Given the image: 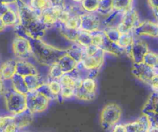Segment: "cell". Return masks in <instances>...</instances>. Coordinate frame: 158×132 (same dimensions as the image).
I'll use <instances>...</instances> for the list:
<instances>
[{
    "mask_svg": "<svg viewBox=\"0 0 158 132\" xmlns=\"http://www.w3.org/2000/svg\"><path fill=\"white\" fill-rule=\"evenodd\" d=\"M72 1L73 2H75L76 4H80L83 0H72Z\"/></svg>",
    "mask_w": 158,
    "mask_h": 132,
    "instance_id": "21",
    "label": "cell"
},
{
    "mask_svg": "<svg viewBox=\"0 0 158 132\" xmlns=\"http://www.w3.org/2000/svg\"><path fill=\"white\" fill-rule=\"evenodd\" d=\"M6 26L5 25L4 22H3V20L2 19V18L0 17V32H2V31L4 30L5 29H6Z\"/></svg>",
    "mask_w": 158,
    "mask_h": 132,
    "instance_id": "20",
    "label": "cell"
},
{
    "mask_svg": "<svg viewBox=\"0 0 158 132\" xmlns=\"http://www.w3.org/2000/svg\"><path fill=\"white\" fill-rule=\"evenodd\" d=\"M6 107L11 115H16L27 110L26 95L13 91L12 88L6 90L4 94Z\"/></svg>",
    "mask_w": 158,
    "mask_h": 132,
    "instance_id": "3",
    "label": "cell"
},
{
    "mask_svg": "<svg viewBox=\"0 0 158 132\" xmlns=\"http://www.w3.org/2000/svg\"><path fill=\"white\" fill-rule=\"evenodd\" d=\"M100 2V0H83L80 3V6L85 12H97Z\"/></svg>",
    "mask_w": 158,
    "mask_h": 132,
    "instance_id": "15",
    "label": "cell"
},
{
    "mask_svg": "<svg viewBox=\"0 0 158 132\" xmlns=\"http://www.w3.org/2000/svg\"><path fill=\"white\" fill-rule=\"evenodd\" d=\"M34 116L35 115L32 114L30 111L26 110L20 114L14 115V122L19 130L23 131L32 124V122L33 121Z\"/></svg>",
    "mask_w": 158,
    "mask_h": 132,
    "instance_id": "10",
    "label": "cell"
},
{
    "mask_svg": "<svg viewBox=\"0 0 158 132\" xmlns=\"http://www.w3.org/2000/svg\"><path fill=\"white\" fill-rule=\"evenodd\" d=\"M16 74V60H6L0 66V79L6 83L11 81L14 76Z\"/></svg>",
    "mask_w": 158,
    "mask_h": 132,
    "instance_id": "8",
    "label": "cell"
},
{
    "mask_svg": "<svg viewBox=\"0 0 158 132\" xmlns=\"http://www.w3.org/2000/svg\"><path fill=\"white\" fill-rule=\"evenodd\" d=\"M6 91V87H5V82L0 79V96L4 95Z\"/></svg>",
    "mask_w": 158,
    "mask_h": 132,
    "instance_id": "19",
    "label": "cell"
},
{
    "mask_svg": "<svg viewBox=\"0 0 158 132\" xmlns=\"http://www.w3.org/2000/svg\"><path fill=\"white\" fill-rule=\"evenodd\" d=\"M97 83L95 78L86 77L82 78L79 87L76 89L74 98L80 101H92L97 97Z\"/></svg>",
    "mask_w": 158,
    "mask_h": 132,
    "instance_id": "4",
    "label": "cell"
},
{
    "mask_svg": "<svg viewBox=\"0 0 158 132\" xmlns=\"http://www.w3.org/2000/svg\"><path fill=\"white\" fill-rule=\"evenodd\" d=\"M102 22L97 12H83L80 15V29L90 33L101 30Z\"/></svg>",
    "mask_w": 158,
    "mask_h": 132,
    "instance_id": "6",
    "label": "cell"
},
{
    "mask_svg": "<svg viewBox=\"0 0 158 132\" xmlns=\"http://www.w3.org/2000/svg\"><path fill=\"white\" fill-rule=\"evenodd\" d=\"M64 72L57 62L52 63L48 67H46V77L47 79H52V80H60V77L63 75Z\"/></svg>",
    "mask_w": 158,
    "mask_h": 132,
    "instance_id": "14",
    "label": "cell"
},
{
    "mask_svg": "<svg viewBox=\"0 0 158 132\" xmlns=\"http://www.w3.org/2000/svg\"><path fill=\"white\" fill-rule=\"evenodd\" d=\"M39 73L40 70L33 62L29 60H16V74L18 75L26 77Z\"/></svg>",
    "mask_w": 158,
    "mask_h": 132,
    "instance_id": "7",
    "label": "cell"
},
{
    "mask_svg": "<svg viewBox=\"0 0 158 132\" xmlns=\"http://www.w3.org/2000/svg\"><path fill=\"white\" fill-rule=\"evenodd\" d=\"M10 86L13 91L20 93V94H24V95L29 94V90H28L27 86H26L24 78L22 76L15 74L13 78L11 80Z\"/></svg>",
    "mask_w": 158,
    "mask_h": 132,
    "instance_id": "12",
    "label": "cell"
},
{
    "mask_svg": "<svg viewBox=\"0 0 158 132\" xmlns=\"http://www.w3.org/2000/svg\"><path fill=\"white\" fill-rule=\"evenodd\" d=\"M122 108L116 103H109L105 105L100 113V121L103 129L110 130L118 123L122 117Z\"/></svg>",
    "mask_w": 158,
    "mask_h": 132,
    "instance_id": "2",
    "label": "cell"
},
{
    "mask_svg": "<svg viewBox=\"0 0 158 132\" xmlns=\"http://www.w3.org/2000/svg\"><path fill=\"white\" fill-rule=\"evenodd\" d=\"M12 53L15 60H30L32 59V46L30 39L23 35H19L12 42Z\"/></svg>",
    "mask_w": 158,
    "mask_h": 132,
    "instance_id": "5",
    "label": "cell"
},
{
    "mask_svg": "<svg viewBox=\"0 0 158 132\" xmlns=\"http://www.w3.org/2000/svg\"><path fill=\"white\" fill-rule=\"evenodd\" d=\"M56 62L60 65L61 69L63 70L64 74H70V73H73L77 69L79 64L78 62L76 61L73 57H71L69 54L66 53V52H65L58 59V60Z\"/></svg>",
    "mask_w": 158,
    "mask_h": 132,
    "instance_id": "9",
    "label": "cell"
},
{
    "mask_svg": "<svg viewBox=\"0 0 158 132\" xmlns=\"http://www.w3.org/2000/svg\"><path fill=\"white\" fill-rule=\"evenodd\" d=\"M110 132H127V131L124 124H122L120 122L117 125H116L115 126L113 127L110 130Z\"/></svg>",
    "mask_w": 158,
    "mask_h": 132,
    "instance_id": "18",
    "label": "cell"
},
{
    "mask_svg": "<svg viewBox=\"0 0 158 132\" xmlns=\"http://www.w3.org/2000/svg\"><path fill=\"white\" fill-rule=\"evenodd\" d=\"M46 85L52 100H60V93H61L62 90V86L60 83V80L47 79Z\"/></svg>",
    "mask_w": 158,
    "mask_h": 132,
    "instance_id": "11",
    "label": "cell"
},
{
    "mask_svg": "<svg viewBox=\"0 0 158 132\" xmlns=\"http://www.w3.org/2000/svg\"><path fill=\"white\" fill-rule=\"evenodd\" d=\"M27 4L35 12L40 14L43 11L52 8L53 0H29Z\"/></svg>",
    "mask_w": 158,
    "mask_h": 132,
    "instance_id": "13",
    "label": "cell"
},
{
    "mask_svg": "<svg viewBox=\"0 0 158 132\" xmlns=\"http://www.w3.org/2000/svg\"><path fill=\"white\" fill-rule=\"evenodd\" d=\"M19 131H20L19 130V128H17L16 125H15L13 120V121L10 122L9 125H6V128H5L1 132H19Z\"/></svg>",
    "mask_w": 158,
    "mask_h": 132,
    "instance_id": "17",
    "label": "cell"
},
{
    "mask_svg": "<svg viewBox=\"0 0 158 132\" xmlns=\"http://www.w3.org/2000/svg\"><path fill=\"white\" fill-rule=\"evenodd\" d=\"M19 132H26V131H20Z\"/></svg>",
    "mask_w": 158,
    "mask_h": 132,
    "instance_id": "22",
    "label": "cell"
},
{
    "mask_svg": "<svg viewBox=\"0 0 158 132\" xmlns=\"http://www.w3.org/2000/svg\"><path fill=\"white\" fill-rule=\"evenodd\" d=\"M50 101L51 99L40 89L26 94L27 110L34 115L46 111L49 108Z\"/></svg>",
    "mask_w": 158,
    "mask_h": 132,
    "instance_id": "1",
    "label": "cell"
},
{
    "mask_svg": "<svg viewBox=\"0 0 158 132\" xmlns=\"http://www.w3.org/2000/svg\"><path fill=\"white\" fill-rule=\"evenodd\" d=\"M14 116L11 114H6V115L0 116V132L2 131L7 125L10 122L13 121Z\"/></svg>",
    "mask_w": 158,
    "mask_h": 132,
    "instance_id": "16",
    "label": "cell"
}]
</instances>
